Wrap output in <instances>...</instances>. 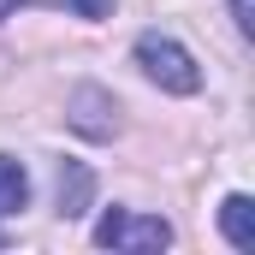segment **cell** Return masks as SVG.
<instances>
[{
    "instance_id": "8",
    "label": "cell",
    "mask_w": 255,
    "mask_h": 255,
    "mask_svg": "<svg viewBox=\"0 0 255 255\" xmlns=\"http://www.w3.org/2000/svg\"><path fill=\"white\" fill-rule=\"evenodd\" d=\"M232 18H238L244 36H255V0H232Z\"/></svg>"
},
{
    "instance_id": "6",
    "label": "cell",
    "mask_w": 255,
    "mask_h": 255,
    "mask_svg": "<svg viewBox=\"0 0 255 255\" xmlns=\"http://www.w3.org/2000/svg\"><path fill=\"white\" fill-rule=\"evenodd\" d=\"M89 190H95V178H89L83 166H60V214L65 220L89 214Z\"/></svg>"
},
{
    "instance_id": "5",
    "label": "cell",
    "mask_w": 255,
    "mask_h": 255,
    "mask_svg": "<svg viewBox=\"0 0 255 255\" xmlns=\"http://www.w3.org/2000/svg\"><path fill=\"white\" fill-rule=\"evenodd\" d=\"M24 202H30V172H24V160L0 154V220H12Z\"/></svg>"
},
{
    "instance_id": "1",
    "label": "cell",
    "mask_w": 255,
    "mask_h": 255,
    "mask_svg": "<svg viewBox=\"0 0 255 255\" xmlns=\"http://www.w3.org/2000/svg\"><path fill=\"white\" fill-rule=\"evenodd\" d=\"M136 65H142V77L160 83L166 95H196V89H202V65L190 60V48H178V42L160 36V30L136 36Z\"/></svg>"
},
{
    "instance_id": "4",
    "label": "cell",
    "mask_w": 255,
    "mask_h": 255,
    "mask_svg": "<svg viewBox=\"0 0 255 255\" xmlns=\"http://www.w3.org/2000/svg\"><path fill=\"white\" fill-rule=\"evenodd\" d=\"M220 232H226L232 250L255 255V202L250 196H226V202H220Z\"/></svg>"
},
{
    "instance_id": "2",
    "label": "cell",
    "mask_w": 255,
    "mask_h": 255,
    "mask_svg": "<svg viewBox=\"0 0 255 255\" xmlns=\"http://www.w3.org/2000/svg\"><path fill=\"white\" fill-rule=\"evenodd\" d=\"M95 244L101 250H166L172 244V226L160 220V214H136V208H107L101 220H95Z\"/></svg>"
},
{
    "instance_id": "9",
    "label": "cell",
    "mask_w": 255,
    "mask_h": 255,
    "mask_svg": "<svg viewBox=\"0 0 255 255\" xmlns=\"http://www.w3.org/2000/svg\"><path fill=\"white\" fill-rule=\"evenodd\" d=\"M0 244H6V232H0Z\"/></svg>"
},
{
    "instance_id": "3",
    "label": "cell",
    "mask_w": 255,
    "mask_h": 255,
    "mask_svg": "<svg viewBox=\"0 0 255 255\" xmlns=\"http://www.w3.org/2000/svg\"><path fill=\"white\" fill-rule=\"evenodd\" d=\"M71 125L83 130V136H113V130H119V107H113V95L95 89V83H83V89L71 95Z\"/></svg>"
},
{
    "instance_id": "7",
    "label": "cell",
    "mask_w": 255,
    "mask_h": 255,
    "mask_svg": "<svg viewBox=\"0 0 255 255\" xmlns=\"http://www.w3.org/2000/svg\"><path fill=\"white\" fill-rule=\"evenodd\" d=\"M24 6H48V12H71V18H113V0H0V18L24 12Z\"/></svg>"
}]
</instances>
